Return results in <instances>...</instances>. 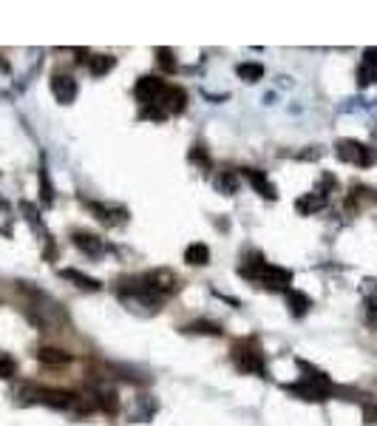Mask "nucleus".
<instances>
[{"label": "nucleus", "mask_w": 377, "mask_h": 426, "mask_svg": "<svg viewBox=\"0 0 377 426\" xmlns=\"http://www.w3.org/2000/svg\"><path fill=\"white\" fill-rule=\"evenodd\" d=\"M165 91H168V83L159 80V77H142L136 83V89H133V94H136V100L142 105H157Z\"/></svg>", "instance_id": "20e7f679"}, {"label": "nucleus", "mask_w": 377, "mask_h": 426, "mask_svg": "<svg viewBox=\"0 0 377 426\" xmlns=\"http://www.w3.org/2000/svg\"><path fill=\"white\" fill-rule=\"evenodd\" d=\"M37 359H40L43 364H48V367H65V364L71 361V355L62 352V349H57V347H43V349L37 352Z\"/></svg>", "instance_id": "ddd939ff"}, {"label": "nucleus", "mask_w": 377, "mask_h": 426, "mask_svg": "<svg viewBox=\"0 0 377 426\" xmlns=\"http://www.w3.org/2000/svg\"><path fill=\"white\" fill-rule=\"evenodd\" d=\"M71 239H74V245H77V247H80L86 256H91V259H97V256H102V253H105V242H102L100 236H94V233L77 231Z\"/></svg>", "instance_id": "1a4fd4ad"}, {"label": "nucleus", "mask_w": 377, "mask_h": 426, "mask_svg": "<svg viewBox=\"0 0 377 426\" xmlns=\"http://www.w3.org/2000/svg\"><path fill=\"white\" fill-rule=\"evenodd\" d=\"M190 162H196V165H210V157H207V151L201 148V146H193V151H190Z\"/></svg>", "instance_id": "393cba45"}, {"label": "nucleus", "mask_w": 377, "mask_h": 426, "mask_svg": "<svg viewBox=\"0 0 377 426\" xmlns=\"http://www.w3.org/2000/svg\"><path fill=\"white\" fill-rule=\"evenodd\" d=\"M20 210L26 213L23 219L34 228V233H43V236H46V228H40V222H37V207H34V205H29V202H23V205H20ZM46 239H48V236H46Z\"/></svg>", "instance_id": "5701e85b"}, {"label": "nucleus", "mask_w": 377, "mask_h": 426, "mask_svg": "<svg viewBox=\"0 0 377 426\" xmlns=\"http://www.w3.org/2000/svg\"><path fill=\"white\" fill-rule=\"evenodd\" d=\"M360 290H363V299H366V307H369V318L377 321V278H366Z\"/></svg>", "instance_id": "dca6fc26"}, {"label": "nucleus", "mask_w": 377, "mask_h": 426, "mask_svg": "<svg viewBox=\"0 0 377 426\" xmlns=\"http://www.w3.org/2000/svg\"><path fill=\"white\" fill-rule=\"evenodd\" d=\"M185 262H187V264H193V267H204V264L210 262V247H207V245H201V242L187 245V250H185Z\"/></svg>", "instance_id": "4468645a"}, {"label": "nucleus", "mask_w": 377, "mask_h": 426, "mask_svg": "<svg viewBox=\"0 0 377 426\" xmlns=\"http://www.w3.org/2000/svg\"><path fill=\"white\" fill-rule=\"evenodd\" d=\"M300 370H307V375L298 384H286L284 389L298 395V398H304V401H326L329 392H332V381L321 370H312L310 364H300Z\"/></svg>", "instance_id": "f257e3e1"}, {"label": "nucleus", "mask_w": 377, "mask_h": 426, "mask_svg": "<svg viewBox=\"0 0 377 426\" xmlns=\"http://www.w3.org/2000/svg\"><path fill=\"white\" fill-rule=\"evenodd\" d=\"M335 154H338V160H343L349 165H357V168H369L374 162V151L369 146H363V142H357V139H338Z\"/></svg>", "instance_id": "7ed1b4c3"}, {"label": "nucleus", "mask_w": 377, "mask_h": 426, "mask_svg": "<svg viewBox=\"0 0 377 426\" xmlns=\"http://www.w3.org/2000/svg\"><path fill=\"white\" fill-rule=\"evenodd\" d=\"M185 333H204V335H221V327L213 321H193L185 327Z\"/></svg>", "instance_id": "4be33fe9"}, {"label": "nucleus", "mask_w": 377, "mask_h": 426, "mask_svg": "<svg viewBox=\"0 0 377 426\" xmlns=\"http://www.w3.org/2000/svg\"><path fill=\"white\" fill-rule=\"evenodd\" d=\"M40 404H48L54 409H77L80 395L65 392V389H43V401Z\"/></svg>", "instance_id": "6e6552de"}, {"label": "nucleus", "mask_w": 377, "mask_h": 426, "mask_svg": "<svg viewBox=\"0 0 377 426\" xmlns=\"http://www.w3.org/2000/svg\"><path fill=\"white\" fill-rule=\"evenodd\" d=\"M236 75L244 83H258L264 77V65L261 63H242V65H236Z\"/></svg>", "instance_id": "f3484780"}, {"label": "nucleus", "mask_w": 377, "mask_h": 426, "mask_svg": "<svg viewBox=\"0 0 377 426\" xmlns=\"http://www.w3.org/2000/svg\"><path fill=\"white\" fill-rule=\"evenodd\" d=\"M286 302H289V313H292L295 318H300V316H307V313H310V307H312V302H310V296H304V293H298V290H289V293H286Z\"/></svg>", "instance_id": "2eb2a0df"}, {"label": "nucleus", "mask_w": 377, "mask_h": 426, "mask_svg": "<svg viewBox=\"0 0 377 426\" xmlns=\"http://www.w3.org/2000/svg\"><path fill=\"white\" fill-rule=\"evenodd\" d=\"M244 179L256 188L258 196H264V199H275V196H278V193H275V185L267 179V174H261V171H256V168H244Z\"/></svg>", "instance_id": "9d476101"}, {"label": "nucleus", "mask_w": 377, "mask_h": 426, "mask_svg": "<svg viewBox=\"0 0 377 426\" xmlns=\"http://www.w3.org/2000/svg\"><path fill=\"white\" fill-rule=\"evenodd\" d=\"M264 288H270V290H286L289 284H292V273L289 270H284V267H275V264H267L264 270H261V278H258Z\"/></svg>", "instance_id": "423d86ee"}, {"label": "nucleus", "mask_w": 377, "mask_h": 426, "mask_svg": "<svg viewBox=\"0 0 377 426\" xmlns=\"http://www.w3.org/2000/svg\"><path fill=\"white\" fill-rule=\"evenodd\" d=\"M114 68V57H108V54H88V71L94 77H102V75H108V71Z\"/></svg>", "instance_id": "a211bd4d"}, {"label": "nucleus", "mask_w": 377, "mask_h": 426, "mask_svg": "<svg viewBox=\"0 0 377 426\" xmlns=\"http://www.w3.org/2000/svg\"><path fill=\"white\" fill-rule=\"evenodd\" d=\"M0 71H9V63H6L4 57H0Z\"/></svg>", "instance_id": "cd10ccee"}, {"label": "nucleus", "mask_w": 377, "mask_h": 426, "mask_svg": "<svg viewBox=\"0 0 377 426\" xmlns=\"http://www.w3.org/2000/svg\"><path fill=\"white\" fill-rule=\"evenodd\" d=\"M157 57H159V63L168 68V71H173V60H171V49H159L157 51Z\"/></svg>", "instance_id": "a878e982"}, {"label": "nucleus", "mask_w": 377, "mask_h": 426, "mask_svg": "<svg viewBox=\"0 0 377 426\" xmlns=\"http://www.w3.org/2000/svg\"><path fill=\"white\" fill-rule=\"evenodd\" d=\"M377 83V49H366L363 51V60H360V68H357V86H371Z\"/></svg>", "instance_id": "0eeeda50"}, {"label": "nucleus", "mask_w": 377, "mask_h": 426, "mask_svg": "<svg viewBox=\"0 0 377 426\" xmlns=\"http://www.w3.org/2000/svg\"><path fill=\"white\" fill-rule=\"evenodd\" d=\"M233 364L239 373H253V375H264L267 367H264V352L256 347V344H247V341H239L233 347Z\"/></svg>", "instance_id": "f03ea898"}, {"label": "nucleus", "mask_w": 377, "mask_h": 426, "mask_svg": "<svg viewBox=\"0 0 377 426\" xmlns=\"http://www.w3.org/2000/svg\"><path fill=\"white\" fill-rule=\"evenodd\" d=\"M94 404H97L102 412H108V415H114V412L119 409V401H117V392H114V389H97Z\"/></svg>", "instance_id": "6ab92c4d"}, {"label": "nucleus", "mask_w": 377, "mask_h": 426, "mask_svg": "<svg viewBox=\"0 0 377 426\" xmlns=\"http://www.w3.org/2000/svg\"><path fill=\"white\" fill-rule=\"evenodd\" d=\"M15 373H18L15 359H9V355H0V378H15Z\"/></svg>", "instance_id": "b1692460"}, {"label": "nucleus", "mask_w": 377, "mask_h": 426, "mask_svg": "<svg viewBox=\"0 0 377 426\" xmlns=\"http://www.w3.org/2000/svg\"><path fill=\"white\" fill-rule=\"evenodd\" d=\"M77 80L74 77H68V75H54L51 77V94H54V100L57 103H62V105H68V103H74L77 100Z\"/></svg>", "instance_id": "39448f33"}, {"label": "nucleus", "mask_w": 377, "mask_h": 426, "mask_svg": "<svg viewBox=\"0 0 377 426\" xmlns=\"http://www.w3.org/2000/svg\"><path fill=\"white\" fill-rule=\"evenodd\" d=\"M366 420H369V423H377V409H374V406H366Z\"/></svg>", "instance_id": "bb28decb"}, {"label": "nucleus", "mask_w": 377, "mask_h": 426, "mask_svg": "<svg viewBox=\"0 0 377 426\" xmlns=\"http://www.w3.org/2000/svg\"><path fill=\"white\" fill-rule=\"evenodd\" d=\"M213 185H216L218 193H227V196L239 191V179H236V174H230V171H227V174H218V176L213 179Z\"/></svg>", "instance_id": "aec40b11"}, {"label": "nucleus", "mask_w": 377, "mask_h": 426, "mask_svg": "<svg viewBox=\"0 0 377 426\" xmlns=\"http://www.w3.org/2000/svg\"><path fill=\"white\" fill-rule=\"evenodd\" d=\"M324 207H326V191H312L298 199V213H304V217H310L315 210H324Z\"/></svg>", "instance_id": "9b49d317"}, {"label": "nucleus", "mask_w": 377, "mask_h": 426, "mask_svg": "<svg viewBox=\"0 0 377 426\" xmlns=\"http://www.w3.org/2000/svg\"><path fill=\"white\" fill-rule=\"evenodd\" d=\"M62 278H68V281H74V284H77V288L80 290H91V293H97L100 288H102V284L97 281V278H91V276H86V273H80V270H62Z\"/></svg>", "instance_id": "f8f14e48"}, {"label": "nucleus", "mask_w": 377, "mask_h": 426, "mask_svg": "<svg viewBox=\"0 0 377 426\" xmlns=\"http://www.w3.org/2000/svg\"><path fill=\"white\" fill-rule=\"evenodd\" d=\"M40 196H43V205H51V202H54V185H51V179H48L46 165L40 168Z\"/></svg>", "instance_id": "412c9836"}]
</instances>
